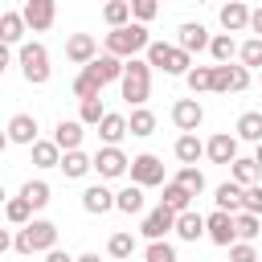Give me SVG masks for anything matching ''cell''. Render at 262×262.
<instances>
[{
  "label": "cell",
  "instance_id": "cell-37",
  "mask_svg": "<svg viewBox=\"0 0 262 262\" xmlns=\"http://www.w3.org/2000/svg\"><path fill=\"white\" fill-rule=\"evenodd\" d=\"M74 94H78V102H90V98H102V82L90 74V70H82L78 78H74Z\"/></svg>",
  "mask_w": 262,
  "mask_h": 262
},
{
  "label": "cell",
  "instance_id": "cell-5",
  "mask_svg": "<svg viewBox=\"0 0 262 262\" xmlns=\"http://www.w3.org/2000/svg\"><path fill=\"white\" fill-rule=\"evenodd\" d=\"M119 90H123V98H127L131 106H143L147 94H151V66H147L143 57H131V61L123 66V82H119Z\"/></svg>",
  "mask_w": 262,
  "mask_h": 262
},
{
  "label": "cell",
  "instance_id": "cell-25",
  "mask_svg": "<svg viewBox=\"0 0 262 262\" xmlns=\"http://www.w3.org/2000/svg\"><path fill=\"white\" fill-rule=\"evenodd\" d=\"M209 57H213V66H233V57H237V41H233L229 33H217V37L209 41Z\"/></svg>",
  "mask_w": 262,
  "mask_h": 262
},
{
  "label": "cell",
  "instance_id": "cell-38",
  "mask_svg": "<svg viewBox=\"0 0 262 262\" xmlns=\"http://www.w3.org/2000/svg\"><path fill=\"white\" fill-rule=\"evenodd\" d=\"M135 250H139V242H135V237H131L127 229L111 233V242H106V254H111V258H119V262H123V258H131Z\"/></svg>",
  "mask_w": 262,
  "mask_h": 262
},
{
  "label": "cell",
  "instance_id": "cell-27",
  "mask_svg": "<svg viewBox=\"0 0 262 262\" xmlns=\"http://www.w3.org/2000/svg\"><path fill=\"white\" fill-rule=\"evenodd\" d=\"M156 131V115L147 111V106H135L131 115H127V135H135V139H147Z\"/></svg>",
  "mask_w": 262,
  "mask_h": 262
},
{
  "label": "cell",
  "instance_id": "cell-15",
  "mask_svg": "<svg viewBox=\"0 0 262 262\" xmlns=\"http://www.w3.org/2000/svg\"><path fill=\"white\" fill-rule=\"evenodd\" d=\"M4 131H8V143H25V147H33V143H37V115H25V111H20V115L8 119Z\"/></svg>",
  "mask_w": 262,
  "mask_h": 262
},
{
  "label": "cell",
  "instance_id": "cell-30",
  "mask_svg": "<svg viewBox=\"0 0 262 262\" xmlns=\"http://www.w3.org/2000/svg\"><path fill=\"white\" fill-rule=\"evenodd\" d=\"M160 205H164L168 213H176V217H180V213H188V209H192V196H188L180 184H172V180H168V184H164V196H160Z\"/></svg>",
  "mask_w": 262,
  "mask_h": 262
},
{
  "label": "cell",
  "instance_id": "cell-8",
  "mask_svg": "<svg viewBox=\"0 0 262 262\" xmlns=\"http://www.w3.org/2000/svg\"><path fill=\"white\" fill-rule=\"evenodd\" d=\"M172 123L180 127V135H196V127L205 123V106L196 98H176L172 102Z\"/></svg>",
  "mask_w": 262,
  "mask_h": 262
},
{
  "label": "cell",
  "instance_id": "cell-46",
  "mask_svg": "<svg viewBox=\"0 0 262 262\" xmlns=\"http://www.w3.org/2000/svg\"><path fill=\"white\" fill-rule=\"evenodd\" d=\"M156 12H160V4H156V0H131V16H135V25L156 20Z\"/></svg>",
  "mask_w": 262,
  "mask_h": 262
},
{
  "label": "cell",
  "instance_id": "cell-51",
  "mask_svg": "<svg viewBox=\"0 0 262 262\" xmlns=\"http://www.w3.org/2000/svg\"><path fill=\"white\" fill-rule=\"evenodd\" d=\"M45 262H74V258H70L66 250H49V254H45Z\"/></svg>",
  "mask_w": 262,
  "mask_h": 262
},
{
  "label": "cell",
  "instance_id": "cell-52",
  "mask_svg": "<svg viewBox=\"0 0 262 262\" xmlns=\"http://www.w3.org/2000/svg\"><path fill=\"white\" fill-rule=\"evenodd\" d=\"M74 262H102V258H98V254H94V250H90V254H78V258H74Z\"/></svg>",
  "mask_w": 262,
  "mask_h": 262
},
{
  "label": "cell",
  "instance_id": "cell-10",
  "mask_svg": "<svg viewBox=\"0 0 262 262\" xmlns=\"http://www.w3.org/2000/svg\"><path fill=\"white\" fill-rule=\"evenodd\" d=\"M127 168H131V160L119 147H98L94 151V172L102 180H119V176H127Z\"/></svg>",
  "mask_w": 262,
  "mask_h": 262
},
{
  "label": "cell",
  "instance_id": "cell-13",
  "mask_svg": "<svg viewBox=\"0 0 262 262\" xmlns=\"http://www.w3.org/2000/svg\"><path fill=\"white\" fill-rule=\"evenodd\" d=\"M205 237H209L213 246H225V250H229V246L237 242V233H233V217L213 209V213L205 217Z\"/></svg>",
  "mask_w": 262,
  "mask_h": 262
},
{
  "label": "cell",
  "instance_id": "cell-18",
  "mask_svg": "<svg viewBox=\"0 0 262 262\" xmlns=\"http://www.w3.org/2000/svg\"><path fill=\"white\" fill-rule=\"evenodd\" d=\"M82 209L86 213H111L115 209V192L106 188V184H90V188H82Z\"/></svg>",
  "mask_w": 262,
  "mask_h": 262
},
{
  "label": "cell",
  "instance_id": "cell-42",
  "mask_svg": "<svg viewBox=\"0 0 262 262\" xmlns=\"http://www.w3.org/2000/svg\"><path fill=\"white\" fill-rule=\"evenodd\" d=\"M184 82H188V90H192V94L213 90V66H192V70L184 74Z\"/></svg>",
  "mask_w": 262,
  "mask_h": 262
},
{
  "label": "cell",
  "instance_id": "cell-35",
  "mask_svg": "<svg viewBox=\"0 0 262 262\" xmlns=\"http://www.w3.org/2000/svg\"><path fill=\"white\" fill-rule=\"evenodd\" d=\"M172 184H180L188 196H201V192H205V172H201V168H176Z\"/></svg>",
  "mask_w": 262,
  "mask_h": 262
},
{
  "label": "cell",
  "instance_id": "cell-12",
  "mask_svg": "<svg viewBox=\"0 0 262 262\" xmlns=\"http://www.w3.org/2000/svg\"><path fill=\"white\" fill-rule=\"evenodd\" d=\"M176 229V213H168L164 205H156L147 217H143V225H139V233L147 237V242H164V233H172Z\"/></svg>",
  "mask_w": 262,
  "mask_h": 262
},
{
  "label": "cell",
  "instance_id": "cell-11",
  "mask_svg": "<svg viewBox=\"0 0 262 262\" xmlns=\"http://www.w3.org/2000/svg\"><path fill=\"white\" fill-rule=\"evenodd\" d=\"M209 41H213V37H209V29H205L201 20H184V25L176 29V45H180L188 57L201 53V49H209Z\"/></svg>",
  "mask_w": 262,
  "mask_h": 262
},
{
  "label": "cell",
  "instance_id": "cell-47",
  "mask_svg": "<svg viewBox=\"0 0 262 262\" xmlns=\"http://www.w3.org/2000/svg\"><path fill=\"white\" fill-rule=\"evenodd\" d=\"M229 262H258V250L250 242H233L229 246Z\"/></svg>",
  "mask_w": 262,
  "mask_h": 262
},
{
  "label": "cell",
  "instance_id": "cell-39",
  "mask_svg": "<svg viewBox=\"0 0 262 262\" xmlns=\"http://www.w3.org/2000/svg\"><path fill=\"white\" fill-rule=\"evenodd\" d=\"M4 217H8V225L25 229V225L33 221V209H29V201H20V196H8V205H4Z\"/></svg>",
  "mask_w": 262,
  "mask_h": 262
},
{
  "label": "cell",
  "instance_id": "cell-9",
  "mask_svg": "<svg viewBox=\"0 0 262 262\" xmlns=\"http://www.w3.org/2000/svg\"><path fill=\"white\" fill-rule=\"evenodd\" d=\"M20 16H25V29L45 33V29H53V20H57V4H53V0H29V4L20 8Z\"/></svg>",
  "mask_w": 262,
  "mask_h": 262
},
{
  "label": "cell",
  "instance_id": "cell-21",
  "mask_svg": "<svg viewBox=\"0 0 262 262\" xmlns=\"http://www.w3.org/2000/svg\"><path fill=\"white\" fill-rule=\"evenodd\" d=\"M213 205H217V213H229V217H237V213H242V188H237L233 180L217 184V188H213Z\"/></svg>",
  "mask_w": 262,
  "mask_h": 262
},
{
  "label": "cell",
  "instance_id": "cell-48",
  "mask_svg": "<svg viewBox=\"0 0 262 262\" xmlns=\"http://www.w3.org/2000/svg\"><path fill=\"white\" fill-rule=\"evenodd\" d=\"M250 33L262 41V4H258V8H250Z\"/></svg>",
  "mask_w": 262,
  "mask_h": 262
},
{
  "label": "cell",
  "instance_id": "cell-53",
  "mask_svg": "<svg viewBox=\"0 0 262 262\" xmlns=\"http://www.w3.org/2000/svg\"><path fill=\"white\" fill-rule=\"evenodd\" d=\"M254 164H258V172H262V143L254 147Z\"/></svg>",
  "mask_w": 262,
  "mask_h": 262
},
{
  "label": "cell",
  "instance_id": "cell-23",
  "mask_svg": "<svg viewBox=\"0 0 262 262\" xmlns=\"http://www.w3.org/2000/svg\"><path fill=\"white\" fill-rule=\"evenodd\" d=\"M180 242H201L205 237V217L196 213V209H188V213H180L176 217V229H172Z\"/></svg>",
  "mask_w": 262,
  "mask_h": 262
},
{
  "label": "cell",
  "instance_id": "cell-2",
  "mask_svg": "<svg viewBox=\"0 0 262 262\" xmlns=\"http://www.w3.org/2000/svg\"><path fill=\"white\" fill-rule=\"evenodd\" d=\"M12 250L16 254H49V250H57V225L45 221V217H33L25 229H16Z\"/></svg>",
  "mask_w": 262,
  "mask_h": 262
},
{
  "label": "cell",
  "instance_id": "cell-29",
  "mask_svg": "<svg viewBox=\"0 0 262 262\" xmlns=\"http://www.w3.org/2000/svg\"><path fill=\"white\" fill-rule=\"evenodd\" d=\"M20 201H29V209H45L53 201V188L45 180H25L20 184Z\"/></svg>",
  "mask_w": 262,
  "mask_h": 262
},
{
  "label": "cell",
  "instance_id": "cell-33",
  "mask_svg": "<svg viewBox=\"0 0 262 262\" xmlns=\"http://www.w3.org/2000/svg\"><path fill=\"white\" fill-rule=\"evenodd\" d=\"M258 176H262V172H258V164H254V160H242V156H237V160L229 164V180H233L237 188H250V184H258Z\"/></svg>",
  "mask_w": 262,
  "mask_h": 262
},
{
  "label": "cell",
  "instance_id": "cell-22",
  "mask_svg": "<svg viewBox=\"0 0 262 262\" xmlns=\"http://www.w3.org/2000/svg\"><path fill=\"white\" fill-rule=\"evenodd\" d=\"M127 135V115H115V111H106V119L98 123V139H102V147H119V139Z\"/></svg>",
  "mask_w": 262,
  "mask_h": 262
},
{
  "label": "cell",
  "instance_id": "cell-1",
  "mask_svg": "<svg viewBox=\"0 0 262 262\" xmlns=\"http://www.w3.org/2000/svg\"><path fill=\"white\" fill-rule=\"evenodd\" d=\"M147 45H151V33H147V25H127V29H111L106 33V49L102 53H111V57H119V61H131V57H139V53H147Z\"/></svg>",
  "mask_w": 262,
  "mask_h": 262
},
{
  "label": "cell",
  "instance_id": "cell-20",
  "mask_svg": "<svg viewBox=\"0 0 262 262\" xmlns=\"http://www.w3.org/2000/svg\"><path fill=\"white\" fill-rule=\"evenodd\" d=\"M123 66H127V61H119V57H111V53H98L86 70H90V74L106 86V82H123Z\"/></svg>",
  "mask_w": 262,
  "mask_h": 262
},
{
  "label": "cell",
  "instance_id": "cell-14",
  "mask_svg": "<svg viewBox=\"0 0 262 262\" xmlns=\"http://www.w3.org/2000/svg\"><path fill=\"white\" fill-rule=\"evenodd\" d=\"M66 57H70L74 66H82V70H86V66L98 57V41H94L90 33H74V37L66 41Z\"/></svg>",
  "mask_w": 262,
  "mask_h": 262
},
{
  "label": "cell",
  "instance_id": "cell-32",
  "mask_svg": "<svg viewBox=\"0 0 262 262\" xmlns=\"http://www.w3.org/2000/svg\"><path fill=\"white\" fill-rule=\"evenodd\" d=\"M90 168H94V156H86V151H66V156H61V172H66L70 180H82Z\"/></svg>",
  "mask_w": 262,
  "mask_h": 262
},
{
  "label": "cell",
  "instance_id": "cell-24",
  "mask_svg": "<svg viewBox=\"0 0 262 262\" xmlns=\"http://www.w3.org/2000/svg\"><path fill=\"white\" fill-rule=\"evenodd\" d=\"M25 16L20 12H0V41L4 45H25Z\"/></svg>",
  "mask_w": 262,
  "mask_h": 262
},
{
  "label": "cell",
  "instance_id": "cell-43",
  "mask_svg": "<svg viewBox=\"0 0 262 262\" xmlns=\"http://www.w3.org/2000/svg\"><path fill=\"white\" fill-rule=\"evenodd\" d=\"M106 119V106H102V98H90V102H82V111H78V123L82 127H98Z\"/></svg>",
  "mask_w": 262,
  "mask_h": 262
},
{
  "label": "cell",
  "instance_id": "cell-17",
  "mask_svg": "<svg viewBox=\"0 0 262 262\" xmlns=\"http://www.w3.org/2000/svg\"><path fill=\"white\" fill-rule=\"evenodd\" d=\"M205 156H209L213 164H233V160H237V135L217 131V135L205 143Z\"/></svg>",
  "mask_w": 262,
  "mask_h": 262
},
{
  "label": "cell",
  "instance_id": "cell-3",
  "mask_svg": "<svg viewBox=\"0 0 262 262\" xmlns=\"http://www.w3.org/2000/svg\"><path fill=\"white\" fill-rule=\"evenodd\" d=\"M143 61H147L151 70H160V74H172V78H184V74L192 70V57H188L180 45H164V41H151L147 53H143Z\"/></svg>",
  "mask_w": 262,
  "mask_h": 262
},
{
  "label": "cell",
  "instance_id": "cell-40",
  "mask_svg": "<svg viewBox=\"0 0 262 262\" xmlns=\"http://www.w3.org/2000/svg\"><path fill=\"white\" fill-rule=\"evenodd\" d=\"M233 233H237V242H254V237L262 233V217H254V213H237V217H233Z\"/></svg>",
  "mask_w": 262,
  "mask_h": 262
},
{
  "label": "cell",
  "instance_id": "cell-26",
  "mask_svg": "<svg viewBox=\"0 0 262 262\" xmlns=\"http://www.w3.org/2000/svg\"><path fill=\"white\" fill-rule=\"evenodd\" d=\"M172 151H176V160H180V168H196V160L205 156V143H201L196 135H180Z\"/></svg>",
  "mask_w": 262,
  "mask_h": 262
},
{
  "label": "cell",
  "instance_id": "cell-44",
  "mask_svg": "<svg viewBox=\"0 0 262 262\" xmlns=\"http://www.w3.org/2000/svg\"><path fill=\"white\" fill-rule=\"evenodd\" d=\"M143 262H180V258H176V246L172 242H147Z\"/></svg>",
  "mask_w": 262,
  "mask_h": 262
},
{
  "label": "cell",
  "instance_id": "cell-50",
  "mask_svg": "<svg viewBox=\"0 0 262 262\" xmlns=\"http://www.w3.org/2000/svg\"><path fill=\"white\" fill-rule=\"evenodd\" d=\"M12 242H16V237H12L8 229H0V254H8V250H12Z\"/></svg>",
  "mask_w": 262,
  "mask_h": 262
},
{
  "label": "cell",
  "instance_id": "cell-6",
  "mask_svg": "<svg viewBox=\"0 0 262 262\" xmlns=\"http://www.w3.org/2000/svg\"><path fill=\"white\" fill-rule=\"evenodd\" d=\"M127 176H131V184H139V188L168 184V180H164V164H160V156H151V151L135 156V160H131V168H127Z\"/></svg>",
  "mask_w": 262,
  "mask_h": 262
},
{
  "label": "cell",
  "instance_id": "cell-55",
  "mask_svg": "<svg viewBox=\"0 0 262 262\" xmlns=\"http://www.w3.org/2000/svg\"><path fill=\"white\" fill-rule=\"evenodd\" d=\"M4 205H8V192H4V184H0V209H4Z\"/></svg>",
  "mask_w": 262,
  "mask_h": 262
},
{
  "label": "cell",
  "instance_id": "cell-45",
  "mask_svg": "<svg viewBox=\"0 0 262 262\" xmlns=\"http://www.w3.org/2000/svg\"><path fill=\"white\" fill-rule=\"evenodd\" d=\"M242 213H254V217H262V184H250V188H242Z\"/></svg>",
  "mask_w": 262,
  "mask_h": 262
},
{
  "label": "cell",
  "instance_id": "cell-4",
  "mask_svg": "<svg viewBox=\"0 0 262 262\" xmlns=\"http://www.w3.org/2000/svg\"><path fill=\"white\" fill-rule=\"evenodd\" d=\"M16 61H20V74H25L29 86H45L49 74H53V66H49V49H45L41 41H25V45L16 49Z\"/></svg>",
  "mask_w": 262,
  "mask_h": 262
},
{
  "label": "cell",
  "instance_id": "cell-49",
  "mask_svg": "<svg viewBox=\"0 0 262 262\" xmlns=\"http://www.w3.org/2000/svg\"><path fill=\"white\" fill-rule=\"evenodd\" d=\"M8 66H12V49H8V45H4V41H0V74H4V70H8Z\"/></svg>",
  "mask_w": 262,
  "mask_h": 262
},
{
  "label": "cell",
  "instance_id": "cell-54",
  "mask_svg": "<svg viewBox=\"0 0 262 262\" xmlns=\"http://www.w3.org/2000/svg\"><path fill=\"white\" fill-rule=\"evenodd\" d=\"M4 147H8V131H0V156H4Z\"/></svg>",
  "mask_w": 262,
  "mask_h": 262
},
{
  "label": "cell",
  "instance_id": "cell-28",
  "mask_svg": "<svg viewBox=\"0 0 262 262\" xmlns=\"http://www.w3.org/2000/svg\"><path fill=\"white\" fill-rule=\"evenodd\" d=\"M29 151H33V164L37 168H61V147L53 139H37Z\"/></svg>",
  "mask_w": 262,
  "mask_h": 262
},
{
  "label": "cell",
  "instance_id": "cell-56",
  "mask_svg": "<svg viewBox=\"0 0 262 262\" xmlns=\"http://www.w3.org/2000/svg\"><path fill=\"white\" fill-rule=\"evenodd\" d=\"M258 82H262V70H258Z\"/></svg>",
  "mask_w": 262,
  "mask_h": 262
},
{
  "label": "cell",
  "instance_id": "cell-41",
  "mask_svg": "<svg viewBox=\"0 0 262 262\" xmlns=\"http://www.w3.org/2000/svg\"><path fill=\"white\" fill-rule=\"evenodd\" d=\"M237 66H246V70H262V41H258V37H250V41L237 45Z\"/></svg>",
  "mask_w": 262,
  "mask_h": 262
},
{
  "label": "cell",
  "instance_id": "cell-16",
  "mask_svg": "<svg viewBox=\"0 0 262 262\" xmlns=\"http://www.w3.org/2000/svg\"><path fill=\"white\" fill-rule=\"evenodd\" d=\"M82 135H86V127H82L78 119H61V123L53 127V143L61 147V156H66V151H82Z\"/></svg>",
  "mask_w": 262,
  "mask_h": 262
},
{
  "label": "cell",
  "instance_id": "cell-36",
  "mask_svg": "<svg viewBox=\"0 0 262 262\" xmlns=\"http://www.w3.org/2000/svg\"><path fill=\"white\" fill-rule=\"evenodd\" d=\"M115 209L119 213H143V188L139 184H127L115 192Z\"/></svg>",
  "mask_w": 262,
  "mask_h": 262
},
{
  "label": "cell",
  "instance_id": "cell-34",
  "mask_svg": "<svg viewBox=\"0 0 262 262\" xmlns=\"http://www.w3.org/2000/svg\"><path fill=\"white\" fill-rule=\"evenodd\" d=\"M102 20H106L111 29H127V25H131V0H111V4H102Z\"/></svg>",
  "mask_w": 262,
  "mask_h": 262
},
{
  "label": "cell",
  "instance_id": "cell-31",
  "mask_svg": "<svg viewBox=\"0 0 262 262\" xmlns=\"http://www.w3.org/2000/svg\"><path fill=\"white\" fill-rule=\"evenodd\" d=\"M233 131H237V139H246V143L258 147V143H262V111H246Z\"/></svg>",
  "mask_w": 262,
  "mask_h": 262
},
{
  "label": "cell",
  "instance_id": "cell-19",
  "mask_svg": "<svg viewBox=\"0 0 262 262\" xmlns=\"http://www.w3.org/2000/svg\"><path fill=\"white\" fill-rule=\"evenodd\" d=\"M221 29L225 33H242V29H250V8L242 4V0H229V4H221Z\"/></svg>",
  "mask_w": 262,
  "mask_h": 262
},
{
  "label": "cell",
  "instance_id": "cell-7",
  "mask_svg": "<svg viewBox=\"0 0 262 262\" xmlns=\"http://www.w3.org/2000/svg\"><path fill=\"white\" fill-rule=\"evenodd\" d=\"M250 86V70L246 66H213V90L217 94H242Z\"/></svg>",
  "mask_w": 262,
  "mask_h": 262
}]
</instances>
